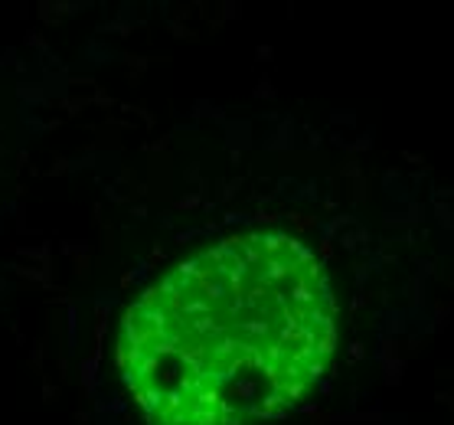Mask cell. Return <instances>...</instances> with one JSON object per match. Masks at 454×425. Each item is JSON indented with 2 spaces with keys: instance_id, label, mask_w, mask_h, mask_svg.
<instances>
[{
  "instance_id": "obj_1",
  "label": "cell",
  "mask_w": 454,
  "mask_h": 425,
  "mask_svg": "<svg viewBox=\"0 0 454 425\" xmlns=\"http://www.w3.org/2000/svg\"><path fill=\"white\" fill-rule=\"evenodd\" d=\"M340 343L317 252L252 229L180 259L128 304L114 374L145 425H269L324 390Z\"/></svg>"
}]
</instances>
